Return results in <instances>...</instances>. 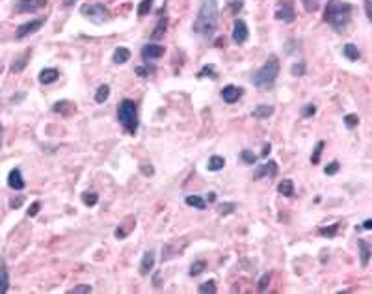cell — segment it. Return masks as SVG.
Instances as JSON below:
<instances>
[{
	"label": "cell",
	"mask_w": 372,
	"mask_h": 294,
	"mask_svg": "<svg viewBox=\"0 0 372 294\" xmlns=\"http://www.w3.org/2000/svg\"><path fill=\"white\" fill-rule=\"evenodd\" d=\"M218 26V0H201L199 9L192 23V32L211 37Z\"/></svg>",
	"instance_id": "6da1fadb"
},
{
	"label": "cell",
	"mask_w": 372,
	"mask_h": 294,
	"mask_svg": "<svg viewBox=\"0 0 372 294\" xmlns=\"http://www.w3.org/2000/svg\"><path fill=\"white\" fill-rule=\"evenodd\" d=\"M352 4L342 2V0H331L330 4L326 6L324 11V21L331 25L337 32H342L348 26L350 19H352Z\"/></svg>",
	"instance_id": "7a4b0ae2"
},
{
	"label": "cell",
	"mask_w": 372,
	"mask_h": 294,
	"mask_svg": "<svg viewBox=\"0 0 372 294\" xmlns=\"http://www.w3.org/2000/svg\"><path fill=\"white\" fill-rule=\"evenodd\" d=\"M279 69H281L279 58L276 54H270V56L266 58V62L253 73L251 82H253V86L259 88V90H270L272 86L276 84V80H278Z\"/></svg>",
	"instance_id": "3957f363"
},
{
	"label": "cell",
	"mask_w": 372,
	"mask_h": 294,
	"mask_svg": "<svg viewBox=\"0 0 372 294\" xmlns=\"http://www.w3.org/2000/svg\"><path fill=\"white\" fill-rule=\"evenodd\" d=\"M118 121L128 134L134 136L138 132V106L132 99H123L118 106Z\"/></svg>",
	"instance_id": "277c9868"
},
{
	"label": "cell",
	"mask_w": 372,
	"mask_h": 294,
	"mask_svg": "<svg viewBox=\"0 0 372 294\" xmlns=\"http://www.w3.org/2000/svg\"><path fill=\"white\" fill-rule=\"evenodd\" d=\"M80 13H82L86 19H90L92 23H95V25H102V23L110 21V11H108V8H106L104 4H101V2L84 4V6L80 8Z\"/></svg>",
	"instance_id": "5b68a950"
},
{
	"label": "cell",
	"mask_w": 372,
	"mask_h": 294,
	"mask_svg": "<svg viewBox=\"0 0 372 294\" xmlns=\"http://www.w3.org/2000/svg\"><path fill=\"white\" fill-rule=\"evenodd\" d=\"M276 19L281 23H294L296 19V9H294V0H279L276 6Z\"/></svg>",
	"instance_id": "8992f818"
},
{
	"label": "cell",
	"mask_w": 372,
	"mask_h": 294,
	"mask_svg": "<svg viewBox=\"0 0 372 294\" xmlns=\"http://www.w3.org/2000/svg\"><path fill=\"white\" fill-rule=\"evenodd\" d=\"M43 25H45V19H32V21H28V23L19 26L17 32H15V37H17V39H25L28 35L35 34L37 30H41Z\"/></svg>",
	"instance_id": "52a82bcc"
},
{
	"label": "cell",
	"mask_w": 372,
	"mask_h": 294,
	"mask_svg": "<svg viewBox=\"0 0 372 294\" xmlns=\"http://www.w3.org/2000/svg\"><path fill=\"white\" fill-rule=\"evenodd\" d=\"M248 37H249L248 25L242 19H235V23H233V41L237 45H242V43L248 41Z\"/></svg>",
	"instance_id": "ba28073f"
},
{
	"label": "cell",
	"mask_w": 372,
	"mask_h": 294,
	"mask_svg": "<svg viewBox=\"0 0 372 294\" xmlns=\"http://www.w3.org/2000/svg\"><path fill=\"white\" fill-rule=\"evenodd\" d=\"M47 6V0H17L15 4V11L19 13H32V11H37Z\"/></svg>",
	"instance_id": "9c48e42d"
},
{
	"label": "cell",
	"mask_w": 372,
	"mask_h": 294,
	"mask_svg": "<svg viewBox=\"0 0 372 294\" xmlns=\"http://www.w3.org/2000/svg\"><path fill=\"white\" fill-rule=\"evenodd\" d=\"M278 175V162L276 160H268L264 164H259L255 169V181H261L262 177H276Z\"/></svg>",
	"instance_id": "30bf717a"
},
{
	"label": "cell",
	"mask_w": 372,
	"mask_h": 294,
	"mask_svg": "<svg viewBox=\"0 0 372 294\" xmlns=\"http://www.w3.org/2000/svg\"><path fill=\"white\" fill-rule=\"evenodd\" d=\"M160 56H164V47L158 45V43H147V45L142 47V58H144L145 62H149V60H158Z\"/></svg>",
	"instance_id": "8fae6325"
},
{
	"label": "cell",
	"mask_w": 372,
	"mask_h": 294,
	"mask_svg": "<svg viewBox=\"0 0 372 294\" xmlns=\"http://www.w3.org/2000/svg\"><path fill=\"white\" fill-rule=\"evenodd\" d=\"M242 88H238V86H233V84H227L223 90H221V99L227 102V104H233V102H237L240 97H242Z\"/></svg>",
	"instance_id": "7c38bea8"
},
{
	"label": "cell",
	"mask_w": 372,
	"mask_h": 294,
	"mask_svg": "<svg viewBox=\"0 0 372 294\" xmlns=\"http://www.w3.org/2000/svg\"><path fill=\"white\" fill-rule=\"evenodd\" d=\"M155 261H156L155 252H153V250H147V252L144 253V257H142V262H140V274H142V276H149V274H151L153 268H155Z\"/></svg>",
	"instance_id": "4fadbf2b"
},
{
	"label": "cell",
	"mask_w": 372,
	"mask_h": 294,
	"mask_svg": "<svg viewBox=\"0 0 372 294\" xmlns=\"http://www.w3.org/2000/svg\"><path fill=\"white\" fill-rule=\"evenodd\" d=\"M8 186L11 188V190H17V192L25 188V179H23V173H21V169L19 168H13L11 171H9Z\"/></svg>",
	"instance_id": "5bb4252c"
},
{
	"label": "cell",
	"mask_w": 372,
	"mask_h": 294,
	"mask_svg": "<svg viewBox=\"0 0 372 294\" xmlns=\"http://www.w3.org/2000/svg\"><path fill=\"white\" fill-rule=\"evenodd\" d=\"M58 76H60L58 69L47 67V69H43L41 73H39V82L45 84V86H49V84H52V82H56V80H58Z\"/></svg>",
	"instance_id": "9a60e30c"
},
{
	"label": "cell",
	"mask_w": 372,
	"mask_h": 294,
	"mask_svg": "<svg viewBox=\"0 0 372 294\" xmlns=\"http://www.w3.org/2000/svg\"><path fill=\"white\" fill-rule=\"evenodd\" d=\"M274 114V106L272 104H257L251 112V116L255 119H268Z\"/></svg>",
	"instance_id": "2e32d148"
},
{
	"label": "cell",
	"mask_w": 372,
	"mask_h": 294,
	"mask_svg": "<svg viewBox=\"0 0 372 294\" xmlns=\"http://www.w3.org/2000/svg\"><path fill=\"white\" fill-rule=\"evenodd\" d=\"M112 60H114V64H127L128 60H130V51L128 49H125V47H118L116 51H114V56H112Z\"/></svg>",
	"instance_id": "e0dca14e"
},
{
	"label": "cell",
	"mask_w": 372,
	"mask_h": 294,
	"mask_svg": "<svg viewBox=\"0 0 372 294\" xmlns=\"http://www.w3.org/2000/svg\"><path fill=\"white\" fill-rule=\"evenodd\" d=\"M342 54H344L350 62H357V60L361 58V52H359V49L355 47L354 43H346V45L342 47Z\"/></svg>",
	"instance_id": "ac0fdd59"
},
{
	"label": "cell",
	"mask_w": 372,
	"mask_h": 294,
	"mask_svg": "<svg viewBox=\"0 0 372 294\" xmlns=\"http://www.w3.org/2000/svg\"><path fill=\"white\" fill-rule=\"evenodd\" d=\"M359 257H361V266H369L371 262V246L365 242V240H359Z\"/></svg>",
	"instance_id": "d6986e66"
},
{
	"label": "cell",
	"mask_w": 372,
	"mask_h": 294,
	"mask_svg": "<svg viewBox=\"0 0 372 294\" xmlns=\"http://www.w3.org/2000/svg\"><path fill=\"white\" fill-rule=\"evenodd\" d=\"M185 201L188 207H194V209H197V210L207 209V201H205L201 196H186Z\"/></svg>",
	"instance_id": "ffe728a7"
},
{
	"label": "cell",
	"mask_w": 372,
	"mask_h": 294,
	"mask_svg": "<svg viewBox=\"0 0 372 294\" xmlns=\"http://www.w3.org/2000/svg\"><path fill=\"white\" fill-rule=\"evenodd\" d=\"M28 58H30V51H25L17 60H15V62H13L11 71H13V73H21V71L26 67V64H28Z\"/></svg>",
	"instance_id": "44dd1931"
},
{
	"label": "cell",
	"mask_w": 372,
	"mask_h": 294,
	"mask_svg": "<svg viewBox=\"0 0 372 294\" xmlns=\"http://www.w3.org/2000/svg\"><path fill=\"white\" fill-rule=\"evenodd\" d=\"M278 192L283 194V196H287V197L294 196V183H292L290 179H283V181L278 185Z\"/></svg>",
	"instance_id": "7402d4cb"
},
{
	"label": "cell",
	"mask_w": 372,
	"mask_h": 294,
	"mask_svg": "<svg viewBox=\"0 0 372 294\" xmlns=\"http://www.w3.org/2000/svg\"><path fill=\"white\" fill-rule=\"evenodd\" d=\"M223 166H225V159H223V157H218V155L211 157V159H209V164H207L209 171H220V169H223Z\"/></svg>",
	"instance_id": "603a6c76"
},
{
	"label": "cell",
	"mask_w": 372,
	"mask_h": 294,
	"mask_svg": "<svg viewBox=\"0 0 372 294\" xmlns=\"http://www.w3.org/2000/svg\"><path fill=\"white\" fill-rule=\"evenodd\" d=\"M108 97H110V86L108 84L99 86L97 92H95V101L99 102V104H102L104 101H108Z\"/></svg>",
	"instance_id": "cb8c5ba5"
},
{
	"label": "cell",
	"mask_w": 372,
	"mask_h": 294,
	"mask_svg": "<svg viewBox=\"0 0 372 294\" xmlns=\"http://www.w3.org/2000/svg\"><path fill=\"white\" fill-rule=\"evenodd\" d=\"M54 112H58V114H63V116H69L71 112H73V104L69 101H58L56 104H54Z\"/></svg>",
	"instance_id": "d4e9b609"
},
{
	"label": "cell",
	"mask_w": 372,
	"mask_h": 294,
	"mask_svg": "<svg viewBox=\"0 0 372 294\" xmlns=\"http://www.w3.org/2000/svg\"><path fill=\"white\" fill-rule=\"evenodd\" d=\"M153 2H155V0H142V2H140V6H138V9H136L138 17L149 15V11H151V8H153Z\"/></svg>",
	"instance_id": "484cf974"
},
{
	"label": "cell",
	"mask_w": 372,
	"mask_h": 294,
	"mask_svg": "<svg viewBox=\"0 0 372 294\" xmlns=\"http://www.w3.org/2000/svg\"><path fill=\"white\" fill-rule=\"evenodd\" d=\"M205 268H207V262H205L203 259L195 261V262H192V266H190V276L195 277L199 276V274H203Z\"/></svg>",
	"instance_id": "4316f807"
},
{
	"label": "cell",
	"mask_w": 372,
	"mask_h": 294,
	"mask_svg": "<svg viewBox=\"0 0 372 294\" xmlns=\"http://www.w3.org/2000/svg\"><path fill=\"white\" fill-rule=\"evenodd\" d=\"M9 287V277H8V270L4 266H0V294L8 293Z\"/></svg>",
	"instance_id": "83f0119b"
},
{
	"label": "cell",
	"mask_w": 372,
	"mask_h": 294,
	"mask_svg": "<svg viewBox=\"0 0 372 294\" xmlns=\"http://www.w3.org/2000/svg\"><path fill=\"white\" fill-rule=\"evenodd\" d=\"M97 201H99V196H97L95 192H84V194H82V203H84L86 207H95Z\"/></svg>",
	"instance_id": "f1b7e54d"
},
{
	"label": "cell",
	"mask_w": 372,
	"mask_h": 294,
	"mask_svg": "<svg viewBox=\"0 0 372 294\" xmlns=\"http://www.w3.org/2000/svg\"><path fill=\"white\" fill-rule=\"evenodd\" d=\"M302 4H304V9L307 13H314L320 8L322 0H302Z\"/></svg>",
	"instance_id": "f546056e"
},
{
	"label": "cell",
	"mask_w": 372,
	"mask_h": 294,
	"mask_svg": "<svg viewBox=\"0 0 372 294\" xmlns=\"http://www.w3.org/2000/svg\"><path fill=\"white\" fill-rule=\"evenodd\" d=\"M240 159H242V162H244V164H249V166H253L255 162H257V155H255L253 151H249V149H244V151H240Z\"/></svg>",
	"instance_id": "4dcf8cb0"
},
{
	"label": "cell",
	"mask_w": 372,
	"mask_h": 294,
	"mask_svg": "<svg viewBox=\"0 0 372 294\" xmlns=\"http://www.w3.org/2000/svg\"><path fill=\"white\" fill-rule=\"evenodd\" d=\"M197 291H199L201 294H216V291H218V289H216V283H214V281L211 279V281H205V283H201Z\"/></svg>",
	"instance_id": "1f68e13d"
},
{
	"label": "cell",
	"mask_w": 372,
	"mask_h": 294,
	"mask_svg": "<svg viewBox=\"0 0 372 294\" xmlns=\"http://www.w3.org/2000/svg\"><path fill=\"white\" fill-rule=\"evenodd\" d=\"M322 149H324V142H318L316 145H314L313 155H311V164H318V162H320Z\"/></svg>",
	"instance_id": "d6a6232c"
},
{
	"label": "cell",
	"mask_w": 372,
	"mask_h": 294,
	"mask_svg": "<svg viewBox=\"0 0 372 294\" xmlns=\"http://www.w3.org/2000/svg\"><path fill=\"white\" fill-rule=\"evenodd\" d=\"M164 32H166V19H160L158 25H156V28H155V32L151 34V37L153 39H158V37L164 35Z\"/></svg>",
	"instance_id": "836d02e7"
},
{
	"label": "cell",
	"mask_w": 372,
	"mask_h": 294,
	"mask_svg": "<svg viewBox=\"0 0 372 294\" xmlns=\"http://www.w3.org/2000/svg\"><path fill=\"white\" fill-rule=\"evenodd\" d=\"M237 209V203L229 201V203H221L220 205V214L221 216H227V214H233Z\"/></svg>",
	"instance_id": "e575fe53"
},
{
	"label": "cell",
	"mask_w": 372,
	"mask_h": 294,
	"mask_svg": "<svg viewBox=\"0 0 372 294\" xmlns=\"http://www.w3.org/2000/svg\"><path fill=\"white\" fill-rule=\"evenodd\" d=\"M337 229H339V224H333V226L330 227H320V233L322 236H328V238H331V236H335L337 235Z\"/></svg>",
	"instance_id": "d590c367"
},
{
	"label": "cell",
	"mask_w": 372,
	"mask_h": 294,
	"mask_svg": "<svg viewBox=\"0 0 372 294\" xmlns=\"http://www.w3.org/2000/svg\"><path fill=\"white\" fill-rule=\"evenodd\" d=\"M199 78H203V76H211V78H216V67L212 65V64H209V65H205L201 71H199Z\"/></svg>",
	"instance_id": "8d00e7d4"
},
{
	"label": "cell",
	"mask_w": 372,
	"mask_h": 294,
	"mask_svg": "<svg viewBox=\"0 0 372 294\" xmlns=\"http://www.w3.org/2000/svg\"><path fill=\"white\" fill-rule=\"evenodd\" d=\"M344 123H346L348 129H354V127L359 125V116L357 114H348L346 118H344Z\"/></svg>",
	"instance_id": "74e56055"
},
{
	"label": "cell",
	"mask_w": 372,
	"mask_h": 294,
	"mask_svg": "<svg viewBox=\"0 0 372 294\" xmlns=\"http://www.w3.org/2000/svg\"><path fill=\"white\" fill-rule=\"evenodd\" d=\"M339 168H341V164H339L337 160H333V162H330V164L324 168V173H326V175H335L339 171Z\"/></svg>",
	"instance_id": "f35d334b"
},
{
	"label": "cell",
	"mask_w": 372,
	"mask_h": 294,
	"mask_svg": "<svg viewBox=\"0 0 372 294\" xmlns=\"http://www.w3.org/2000/svg\"><path fill=\"white\" fill-rule=\"evenodd\" d=\"M270 274H264V276L259 279V285H257V289H259V293H264L266 289H268V285H270Z\"/></svg>",
	"instance_id": "ab89813d"
},
{
	"label": "cell",
	"mask_w": 372,
	"mask_h": 294,
	"mask_svg": "<svg viewBox=\"0 0 372 294\" xmlns=\"http://www.w3.org/2000/svg\"><path fill=\"white\" fill-rule=\"evenodd\" d=\"M314 114H316V106H314V104H305L304 110H302V116H304V118H313Z\"/></svg>",
	"instance_id": "60d3db41"
},
{
	"label": "cell",
	"mask_w": 372,
	"mask_h": 294,
	"mask_svg": "<svg viewBox=\"0 0 372 294\" xmlns=\"http://www.w3.org/2000/svg\"><path fill=\"white\" fill-rule=\"evenodd\" d=\"M290 73L294 76H302L305 73V65H304V62H300V64H294L292 65V69H290Z\"/></svg>",
	"instance_id": "b9f144b4"
},
{
	"label": "cell",
	"mask_w": 372,
	"mask_h": 294,
	"mask_svg": "<svg viewBox=\"0 0 372 294\" xmlns=\"http://www.w3.org/2000/svg\"><path fill=\"white\" fill-rule=\"evenodd\" d=\"M71 294H82V293H92V287L90 285H76L75 289L69 291Z\"/></svg>",
	"instance_id": "7bdbcfd3"
},
{
	"label": "cell",
	"mask_w": 372,
	"mask_h": 294,
	"mask_svg": "<svg viewBox=\"0 0 372 294\" xmlns=\"http://www.w3.org/2000/svg\"><path fill=\"white\" fill-rule=\"evenodd\" d=\"M130 227H118V229H116V238H119V240L125 238V236L128 235V231H130Z\"/></svg>",
	"instance_id": "ee69618b"
},
{
	"label": "cell",
	"mask_w": 372,
	"mask_h": 294,
	"mask_svg": "<svg viewBox=\"0 0 372 294\" xmlns=\"http://www.w3.org/2000/svg\"><path fill=\"white\" fill-rule=\"evenodd\" d=\"M39 209H41V203L34 201L32 205H30V209H28V216H35V214L39 212Z\"/></svg>",
	"instance_id": "f6af8a7d"
},
{
	"label": "cell",
	"mask_w": 372,
	"mask_h": 294,
	"mask_svg": "<svg viewBox=\"0 0 372 294\" xmlns=\"http://www.w3.org/2000/svg\"><path fill=\"white\" fill-rule=\"evenodd\" d=\"M242 8H244V2H242V0H233V2H231V9H233L235 15H237Z\"/></svg>",
	"instance_id": "bcb514c9"
},
{
	"label": "cell",
	"mask_w": 372,
	"mask_h": 294,
	"mask_svg": "<svg viewBox=\"0 0 372 294\" xmlns=\"http://www.w3.org/2000/svg\"><path fill=\"white\" fill-rule=\"evenodd\" d=\"M365 13H367V19L371 21L372 19V9H371V0H365Z\"/></svg>",
	"instance_id": "7dc6e473"
},
{
	"label": "cell",
	"mask_w": 372,
	"mask_h": 294,
	"mask_svg": "<svg viewBox=\"0 0 372 294\" xmlns=\"http://www.w3.org/2000/svg\"><path fill=\"white\" fill-rule=\"evenodd\" d=\"M21 205H23V197H17V199H11V201H9V207H11V209H17Z\"/></svg>",
	"instance_id": "c3c4849f"
},
{
	"label": "cell",
	"mask_w": 372,
	"mask_h": 294,
	"mask_svg": "<svg viewBox=\"0 0 372 294\" xmlns=\"http://www.w3.org/2000/svg\"><path fill=\"white\" fill-rule=\"evenodd\" d=\"M136 73L140 76H149V67H136Z\"/></svg>",
	"instance_id": "681fc988"
},
{
	"label": "cell",
	"mask_w": 372,
	"mask_h": 294,
	"mask_svg": "<svg viewBox=\"0 0 372 294\" xmlns=\"http://www.w3.org/2000/svg\"><path fill=\"white\" fill-rule=\"evenodd\" d=\"M142 173H144V175H153L155 169H153V166H142Z\"/></svg>",
	"instance_id": "f907efd6"
},
{
	"label": "cell",
	"mask_w": 372,
	"mask_h": 294,
	"mask_svg": "<svg viewBox=\"0 0 372 294\" xmlns=\"http://www.w3.org/2000/svg\"><path fill=\"white\" fill-rule=\"evenodd\" d=\"M272 151V145L270 143H264V147H262V157H268Z\"/></svg>",
	"instance_id": "816d5d0a"
},
{
	"label": "cell",
	"mask_w": 372,
	"mask_h": 294,
	"mask_svg": "<svg viewBox=\"0 0 372 294\" xmlns=\"http://www.w3.org/2000/svg\"><path fill=\"white\" fill-rule=\"evenodd\" d=\"M207 203H214L216 201V194L214 192H209V196H207V199H205Z\"/></svg>",
	"instance_id": "f5cc1de1"
},
{
	"label": "cell",
	"mask_w": 372,
	"mask_h": 294,
	"mask_svg": "<svg viewBox=\"0 0 372 294\" xmlns=\"http://www.w3.org/2000/svg\"><path fill=\"white\" fill-rule=\"evenodd\" d=\"M363 229H367V231H369V229H372V220L371 218L365 220V222H363Z\"/></svg>",
	"instance_id": "db71d44e"
},
{
	"label": "cell",
	"mask_w": 372,
	"mask_h": 294,
	"mask_svg": "<svg viewBox=\"0 0 372 294\" xmlns=\"http://www.w3.org/2000/svg\"><path fill=\"white\" fill-rule=\"evenodd\" d=\"M76 0H63V6H73Z\"/></svg>",
	"instance_id": "11a10c76"
},
{
	"label": "cell",
	"mask_w": 372,
	"mask_h": 294,
	"mask_svg": "<svg viewBox=\"0 0 372 294\" xmlns=\"http://www.w3.org/2000/svg\"><path fill=\"white\" fill-rule=\"evenodd\" d=\"M0 67H2V65H0Z\"/></svg>",
	"instance_id": "9f6ffc18"
},
{
	"label": "cell",
	"mask_w": 372,
	"mask_h": 294,
	"mask_svg": "<svg viewBox=\"0 0 372 294\" xmlns=\"http://www.w3.org/2000/svg\"><path fill=\"white\" fill-rule=\"evenodd\" d=\"M0 131H2V129H0Z\"/></svg>",
	"instance_id": "6f0895ef"
}]
</instances>
